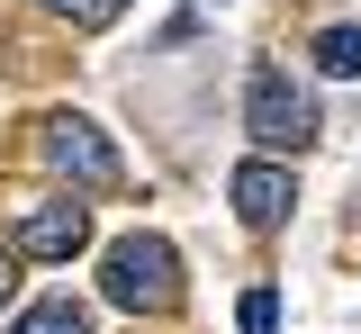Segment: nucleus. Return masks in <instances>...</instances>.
Here are the masks:
<instances>
[{
  "instance_id": "f257e3e1",
  "label": "nucleus",
  "mask_w": 361,
  "mask_h": 334,
  "mask_svg": "<svg viewBox=\"0 0 361 334\" xmlns=\"http://www.w3.org/2000/svg\"><path fill=\"white\" fill-rule=\"evenodd\" d=\"M99 298L109 307H172L180 298V253L163 235H118L109 253H99Z\"/></svg>"
},
{
  "instance_id": "f03ea898",
  "label": "nucleus",
  "mask_w": 361,
  "mask_h": 334,
  "mask_svg": "<svg viewBox=\"0 0 361 334\" xmlns=\"http://www.w3.org/2000/svg\"><path fill=\"white\" fill-rule=\"evenodd\" d=\"M244 127H253L262 154H307V144H316V99H307V82H289L280 63H262L253 91H244Z\"/></svg>"
},
{
  "instance_id": "7ed1b4c3",
  "label": "nucleus",
  "mask_w": 361,
  "mask_h": 334,
  "mask_svg": "<svg viewBox=\"0 0 361 334\" xmlns=\"http://www.w3.org/2000/svg\"><path fill=\"white\" fill-rule=\"evenodd\" d=\"M37 163L63 172V181H82V190H109V181H118V154L99 144L90 118H45L37 127Z\"/></svg>"
},
{
  "instance_id": "20e7f679",
  "label": "nucleus",
  "mask_w": 361,
  "mask_h": 334,
  "mask_svg": "<svg viewBox=\"0 0 361 334\" xmlns=\"http://www.w3.org/2000/svg\"><path fill=\"white\" fill-rule=\"evenodd\" d=\"M18 253L27 262H73L90 244V208H73V199H37V208H18Z\"/></svg>"
},
{
  "instance_id": "39448f33",
  "label": "nucleus",
  "mask_w": 361,
  "mask_h": 334,
  "mask_svg": "<svg viewBox=\"0 0 361 334\" xmlns=\"http://www.w3.org/2000/svg\"><path fill=\"white\" fill-rule=\"evenodd\" d=\"M226 190H235V217H244V226H280V217L298 208V181H289L280 163H244Z\"/></svg>"
},
{
  "instance_id": "423d86ee",
  "label": "nucleus",
  "mask_w": 361,
  "mask_h": 334,
  "mask_svg": "<svg viewBox=\"0 0 361 334\" xmlns=\"http://www.w3.org/2000/svg\"><path fill=\"white\" fill-rule=\"evenodd\" d=\"M9 334H90V307L73 298V289H54V298H37V307H27Z\"/></svg>"
},
{
  "instance_id": "0eeeda50",
  "label": "nucleus",
  "mask_w": 361,
  "mask_h": 334,
  "mask_svg": "<svg viewBox=\"0 0 361 334\" xmlns=\"http://www.w3.org/2000/svg\"><path fill=\"white\" fill-rule=\"evenodd\" d=\"M316 63L334 82H361V27H316Z\"/></svg>"
},
{
  "instance_id": "6e6552de",
  "label": "nucleus",
  "mask_w": 361,
  "mask_h": 334,
  "mask_svg": "<svg viewBox=\"0 0 361 334\" xmlns=\"http://www.w3.org/2000/svg\"><path fill=\"white\" fill-rule=\"evenodd\" d=\"M235 326H244V334H280V289H244V307H235Z\"/></svg>"
},
{
  "instance_id": "1a4fd4ad",
  "label": "nucleus",
  "mask_w": 361,
  "mask_h": 334,
  "mask_svg": "<svg viewBox=\"0 0 361 334\" xmlns=\"http://www.w3.org/2000/svg\"><path fill=\"white\" fill-rule=\"evenodd\" d=\"M45 9H54V18H73V27H109L127 0H45Z\"/></svg>"
},
{
  "instance_id": "9d476101",
  "label": "nucleus",
  "mask_w": 361,
  "mask_h": 334,
  "mask_svg": "<svg viewBox=\"0 0 361 334\" xmlns=\"http://www.w3.org/2000/svg\"><path fill=\"white\" fill-rule=\"evenodd\" d=\"M9 289H18V244L0 253V298H9Z\"/></svg>"
}]
</instances>
